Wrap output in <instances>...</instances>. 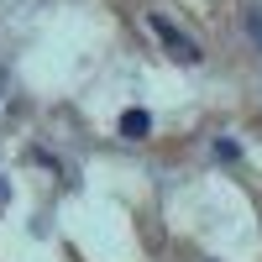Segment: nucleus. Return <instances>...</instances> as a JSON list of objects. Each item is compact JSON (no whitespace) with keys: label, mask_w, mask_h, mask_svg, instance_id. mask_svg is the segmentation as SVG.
I'll list each match as a JSON object with an SVG mask.
<instances>
[{"label":"nucleus","mask_w":262,"mask_h":262,"mask_svg":"<svg viewBox=\"0 0 262 262\" xmlns=\"http://www.w3.org/2000/svg\"><path fill=\"white\" fill-rule=\"evenodd\" d=\"M147 27L158 32V37H163V48H168L173 58H179V63H189V69H194L200 58H205V53H200V42H194V37H184V32L173 27L168 16H158V11H152V16H147Z\"/></svg>","instance_id":"1"},{"label":"nucleus","mask_w":262,"mask_h":262,"mask_svg":"<svg viewBox=\"0 0 262 262\" xmlns=\"http://www.w3.org/2000/svg\"><path fill=\"white\" fill-rule=\"evenodd\" d=\"M121 137H126V142L152 137V116H147V111H126V116H121Z\"/></svg>","instance_id":"2"},{"label":"nucleus","mask_w":262,"mask_h":262,"mask_svg":"<svg viewBox=\"0 0 262 262\" xmlns=\"http://www.w3.org/2000/svg\"><path fill=\"white\" fill-rule=\"evenodd\" d=\"M247 32H252V37L262 42V16H257V11H247Z\"/></svg>","instance_id":"3"},{"label":"nucleus","mask_w":262,"mask_h":262,"mask_svg":"<svg viewBox=\"0 0 262 262\" xmlns=\"http://www.w3.org/2000/svg\"><path fill=\"white\" fill-rule=\"evenodd\" d=\"M0 200H6V179H0Z\"/></svg>","instance_id":"4"}]
</instances>
